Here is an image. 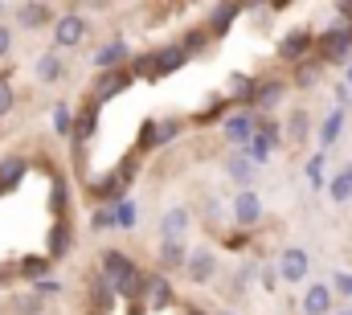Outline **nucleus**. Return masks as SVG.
Masks as SVG:
<instances>
[{"label":"nucleus","instance_id":"nucleus-1","mask_svg":"<svg viewBox=\"0 0 352 315\" xmlns=\"http://www.w3.org/2000/svg\"><path fill=\"white\" fill-rule=\"evenodd\" d=\"M102 283L123 295V299H135L140 287H144V274L135 270V262L123 254V250H102Z\"/></svg>","mask_w":352,"mask_h":315},{"label":"nucleus","instance_id":"nucleus-2","mask_svg":"<svg viewBox=\"0 0 352 315\" xmlns=\"http://www.w3.org/2000/svg\"><path fill=\"white\" fill-rule=\"evenodd\" d=\"M352 54V25L349 21H336L332 29H324V37H320V66H328V62H349Z\"/></svg>","mask_w":352,"mask_h":315},{"label":"nucleus","instance_id":"nucleus-3","mask_svg":"<svg viewBox=\"0 0 352 315\" xmlns=\"http://www.w3.org/2000/svg\"><path fill=\"white\" fill-rule=\"evenodd\" d=\"M254 131H258L254 111H234V115L221 119V135H226V144H234V148H246V144L254 140Z\"/></svg>","mask_w":352,"mask_h":315},{"label":"nucleus","instance_id":"nucleus-4","mask_svg":"<svg viewBox=\"0 0 352 315\" xmlns=\"http://www.w3.org/2000/svg\"><path fill=\"white\" fill-rule=\"evenodd\" d=\"M90 33L87 17H78V12H66V17H58L54 21V45L58 50H74V45H82Z\"/></svg>","mask_w":352,"mask_h":315},{"label":"nucleus","instance_id":"nucleus-5","mask_svg":"<svg viewBox=\"0 0 352 315\" xmlns=\"http://www.w3.org/2000/svg\"><path fill=\"white\" fill-rule=\"evenodd\" d=\"M131 176H135V164H123V168H115L111 176H102V180H94L90 184V193H98L102 201H123V193H127V184H131Z\"/></svg>","mask_w":352,"mask_h":315},{"label":"nucleus","instance_id":"nucleus-6","mask_svg":"<svg viewBox=\"0 0 352 315\" xmlns=\"http://www.w3.org/2000/svg\"><path fill=\"white\" fill-rule=\"evenodd\" d=\"M188 58H184V50L180 45H164V50H156V54H148L144 62H140V70L144 74H152V78H160V74H173V70H180Z\"/></svg>","mask_w":352,"mask_h":315},{"label":"nucleus","instance_id":"nucleus-7","mask_svg":"<svg viewBox=\"0 0 352 315\" xmlns=\"http://www.w3.org/2000/svg\"><path fill=\"white\" fill-rule=\"evenodd\" d=\"M234 221H238L242 230H254V226L263 221V197H258L254 188H242V193L234 197Z\"/></svg>","mask_w":352,"mask_h":315},{"label":"nucleus","instance_id":"nucleus-8","mask_svg":"<svg viewBox=\"0 0 352 315\" xmlns=\"http://www.w3.org/2000/svg\"><path fill=\"white\" fill-rule=\"evenodd\" d=\"M307 266H311V258H307V250H299V246H291V250L278 254V279H283V283H303V279H307Z\"/></svg>","mask_w":352,"mask_h":315},{"label":"nucleus","instance_id":"nucleus-9","mask_svg":"<svg viewBox=\"0 0 352 315\" xmlns=\"http://www.w3.org/2000/svg\"><path fill=\"white\" fill-rule=\"evenodd\" d=\"M274 148H278V127H274V123H258V131H254V140L246 144V156L254 160V164H266Z\"/></svg>","mask_w":352,"mask_h":315},{"label":"nucleus","instance_id":"nucleus-10","mask_svg":"<svg viewBox=\"0 0 352 315\" xmlns=\"http://www.w3.org/2000/svg\"><path fill=\"white\" fill-rule=\"evenodd\" d=\"M332 299H336L332 283H311L303 291V315H332Z\"/></svg>","mask_w":352,"mask_h":315},{"label":"nucleus","instance_id":"nucleus-11","mask_svg":"<svg viewBox=\"0 0 352 315\" xmlns=\"http://www.w3.org/2000/svg\"><path fill=\"white\" fill-rule=\"evenodd\" d=\"M254 172H258V164H254V160L246 156L242 148L226 156V176H230L234 184H242V188H250V180H254Z\"/></svg>","mask_w":352,"mask_h":315},{"label":"nucleus","instance_id":"nucleus-12","mask_svg":"<svg viewBox=\"0 0 352 315\" xmlns=\"http://www.w3.org/2000/svg\"><path fill=\"white\" fill-rule=\"evenodd\" d=\"M188 226H192V213H188L184 205H176V209H168V213L160 217V241H180Z\"/></svg>","mask_w":352,"mask_h":315},{"label":"nucleus","instance_id":"nucleus-13","mask_svg":"<svg viewBox=\"0 0 352 315\" xmlns=\"http://www.w3.org/2000/svg\"><path fill=\"white\" fill-rule=\"evenodd\" d=\"M140 299H144V307H152V312H160V307H168L173 303V287L156 274V279H144V287H140Z\"/></svg>","mask_w":352,"mask_h":315},{"label":"nucleus","instance_id":"nucleus-14","mask_svg":"<svg viewBox=\"0 0 352 315\" xmlns=\"http://www.w3.org/2000/svg\"><path fill=\"white\" fill-rule=\"evenodd\" d=\"M131 86V70H102L98 74V82H94V98H115L119 90H127Z\"/></svg>","mask_w":352,"mask_h":315},{"label":"nucleus","instance_id":"nucleus-15","mask_svg":"<svg viewBox=\"0 0 352 315\" xmlns=\"http://www.w3.org/2000/svg\"><path fill=\"white\" fill-rule=\"evenodd\" d=\"M307 50H311V33L307 29H295V33H287L278 41V58H287V62H303Z\"/></svg>","mask_w":352,"mask_h":315},{"label":"nucleus","instance_id":"nucleus-16","mask_svg":"<svg viewBox=\"0 0 352 315\" xmlns=\"http://www.w3.org/2000/svg\"><path fill=\"white\" fill-rule=\"evenodd\" d=\"M184 274H188L192 283H209V279L217 274V258H213L209 250H197V254H188V262H184Z\"/></svg>","mask_w":352,"mask_h":315},{"label":"nucleus","instance_id":"nucleus-17","mask_svg":"<svg viewBox=\"0 0 352 315\" xmlns=\"http://www.w3.org/2000/svg\"><path fill=\"white\" fill-rule=\"evenodd\" d=\"M16 21H21V29H45L54 21V8L50 4H16Z\"/></svg>","mask_w":352,"mask_h":315},{"label":"nucleus","instance_id":"nucleus-18","mask_svg":"<svg viewBox=\"0 0 352 315\" xmlns=\"http://www.w3.org/2000/svg\"><path fill=\"white\" fill-rule=\"evenodd\" d=\"M123 62H127V41H111V45H102L94 54V66L98 70H119Z\"/></svg>","mask_w":352,"mask_h":315},{"label":"nucleus","instance_id":"nucleus-19","mask_svg":"<svg viewBox=\"0 0 352 315\" xmlns=\"http://www.w3.org/2000/svg\"><path fill=\"white\" fill-rule=\"evenodd\" d=\"M283 94H287L283 82H263V86H254V107H258V111H274V107L283 102Z\"/></svg>","mask_w":352,"mask_h":315},{"label":"nucleus","instance_id":"nucleus-20","mask_svg":"<svg viewBox=\"0 0 352 315\" xmlns=\"http://www.w3.org/2000/svg\"><path fill=\"white\" fill-rule=\"evenodd\" d=\"M340 131H344V111H332V115L320 123V152H328V148L340 140Z\"/></svg>","mask_w":352,"mask_h":315},{"label":"nucleus","instance_id":"nucleus-21","mask_svg":"<svg viewBox=\"0 0 352 315\" xmlns=\"http://www.w3.org/2000/svg\"><path fill=\"white\" fill-rule=\"evenodd\" d=\"M184 262H188L184 241H160V266H164V270H176V266H184Z\"/></svg>","mask_w":352,"mask_h":315},{"label":"nucleus","instance_id":"nucleus-22","mask_svg":"<svg viewBox=\"0 0 352 315\" xmlns=\"http://www.w3.org/2000/svg\"><path fill=\"white\" fill-rule=\"evenodd\" d=\"M328 197H332L336 205L352 201V168H340V172L332 176V184H328Z\"/></svg>","mask_w":352,"mask_h":315},{"label":"nucleus","instance_id":"nucleus-23","mask_svg":"<svg viewBox=\"0 0 352 315\" xmlns=\"http://www.w3.org/2000/svg\"><path fill=\"white\" fill-rule=\"evenodd\" d=\"M311 135V119H307V111H291V119H287V140L291 144H303Z\"/></svg>","mask_w":352,"mask_h":315},{"label":"nucleus","instance_id":"nucleus-24","mask_svg":"<svg viewBox=\"0 0 352 315\" xmlns=\"http://www.w3.org/2000/svg\"><path fill=\"white\" fill-rule=\"evenodd\" d=\"M62 70H66V66H62L58 54H41V58H37V78L41 82H58L62 78Z\"/></svg>","mask_w":352,"mask_h":315},{"label":"nucleus","instance_id":"nucleus-25","mask_svg":"<svg viewBox=\"0 0 352 315\" xmlns=\"http://www.w3.org/2000/svg\"><path fill=\"white\" fill-rule=\"evenodd\" d=\"M21 176H25V160H21V156H4V160H0V188L16 184Z\"/></svg>","mask_w":352,"mask_h":315},{"label":"nucleus","instance_id":"nucleus-26","mask_svg":"<svg viewBox=\"0 0 352 315\" xmlns=\"http://www.w3.org/2000/svg\"><path fill=\"white\" fill-rule=\"evenodd\" d=\"M234 17H238V8H230V4H217V8L209 12V33H226Z\"/></svg>","mask_w":352,"mask_h":315},{"label":"nucleus","instance_id":"nucleus-27","mask_svg":"<svg viewBox=\"0 0 352 315\" xmlns=\"http://www.w3.org/2000/svg\"><path fill=\"white\" fill-rule=\"evenodd\" d=\"M111 209H115V230H135V217H140V213H135L131 201H119V205H111Z\"/></svg>","mask_w":352,"mask_h":315},{"label":"nucleus","instance_id":"nucleus-28","mask_svg":"<svg viewBox=\"0 0 352 315\" xmlns=\"http://www.w3.org/2000/svg\"><path fill=\"white\" fill-rule=\"evenodd\" d=\"M90 230L94 234H102V230H115V209L107 205V209H94V217H90Z\"/></svg>","mask_w":352,"mask_h":315},{"label":"nucleus","instance_id":"nucleus-29","mask_svg":"<svg viewBox=\"0 0 352 315\" xmlns=\"http://www.w3.org/2000/svg\"><path fill=\"white\" fill-rule=\"evenodd\" d=\"M12 315H37L41 312V299L37 295H21V299H12V307H8Z\"/></svg>","mask_w":352,"mask_h":315},{"label":"nucleus","instance_id":"nucleus-30","mask_svg":"<svg viewBox=\"0 0 352 315\" xmlns=\"http://www.w3.org/2000/svg\"><path fill=\"white\" fill-rule=\"evenodd\" d=\"M180 50H184V58H192V54H201V50H205V33H201V29H192V33H184V41H180Z\"/></svg>","mask_w":352,"mask_h":315},{"label":"nucleus","instance_id":"nucleus-31","mask_svg":"<svg viewBox=\"0 0 352 315\" xmlns=\"http://www.w3.org/2000/svg\"><path fill=\"white\" fill-rule=\"evenodd\" d=\"M54 131H58V135H70V131H74V115H70V107H58V111H54Z\"/></svg>","mask_w":352,"mask_h":315},{"label":"nucleus","instance_id":"nucleus-32","mask_svg":"<svg viewBox=\"0 0 352 315\" xmlns=\"http://www.w3.org/2000/svg\"><path fill=\"white\" fill-rule=\"evenodd\" d=\"M94 127H98V111H94V107H90L87 115H82V119H78V144H87L90 135H94Z\"/></svg>","mask_w":352,"mask_h":315},{"label":"nucleus","instance_id":"nucleus-33","mask_svg":"<svg viewBox=\"0 0 352 315\" xmlns=\"http://www.w3.org/2000/svg\"><path fill=\"white\" fill-rule=\"evenodd\" d=\"M307 180H311V188H324V152L307 160Z\"/></svg>","mask_w":352,"mask_h":315},{"label":"nucleus","instance_id":"nucleus-34","mask_svg":"<svg viewBox=\"0 0 352 315\" xmlns=\"http://www.w3.org/2000/svg\"><path fill=\"white\" fill-rule=\"evenodd\" d=\"M332 291H336V295H349V299H352V270H340V274L332 279Z\"/></svg>","mask_w":352,"mask_h":315},{"label":"nucleus","instance_id":"nucleus-35","mask_svg":"<svg viewBox=\"0 0 352 315\" xmlns=\"http://www.w3.org/2000/svg\"><path fill=\"white\" fill-rule=\"evenodd\" d=\"M8 54H12V25L0 21V58H8Z\"/></svg>","mask_w":352,"mask_h":315},{"label":"nucleus","instance_id":"nucleus-36","mask_svg":"<svg viewBox=\"0 0 352 315\" xmlns=\"http://www.w3.org/2000/svg\"><path fill=\"white\" fill-rule=\"evenodd\" d=\"M8 111H12V86H8V82H0V119H4Z\"/></svg>","mask_w":352,"mask_h":315},{"label":"nucleus","instance_id":"nucleus-37","mask_svg":"<svg viewBox=\"0 0 352 315\" xmlns=\"http://www.w3.org/2000/svg\"><path fill=\"white\" fill-rule=\"evenodd\" d=\"M58 291H62V283L45 279V283H37V291H33V295H37V299H45V295H58Z\"/></svg>","mask_w":352,"mask_h":315},{"label":"nucleus","instance_id":"nucleus-38","mask_svg":"<svg viewBox=\"0 0 352 315\" xmlns=\"http://www.w3.org/2000/svg\"><path fill=\"white\" fill-rule=\"evenodd\" d=\"M344 78H349V86H352V62H349V70H344Z\"/></svg>","mask_w":352,"mask_h":315},{"label":"nucleus","instance_id":"nucleus-39","mask_svg":"<svg viewBox=\"0 0 352 315\" xmlns=\"http://www.w3.org/2000/svg\"><path fill=\"white\" fill-rule=\"evenodd\" d=\"M188 315H205V312H201V307H192V312H188Z\"/></svg>","mask_w":352,"mask_h":315},{"label":"nucleus","instance_id":"nucleus-40","mask_svg":"<svg viewBox=\"0 0 352 315\" xmlns=\"http://www.w3.org/2000/svg\"><path fill=\"white\" fill-rule=\"evenodd\" d=\"M336 315H352V312H336Z\"/></svg>","mask_w":352,"mask_h":315},{"label":"nucleus","instance_id":"nucleus-41","mask_svg":"<svg viewBox=\"0 0 352 315\" xmlns=\"http://www.w3.org/2000/svg\"><path fill=\"white\" fill-rule=\"evenodd\" d=\"M349 168H352V164H349Z\"/></svg>","mask_w":352,"mask_h":315}]
</instances>
